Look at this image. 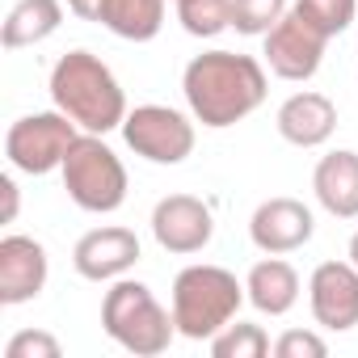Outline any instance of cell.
Wrapping results in <instances>:
<instances>
[{
	"instance_id": "cell-22",
	"label": "cell",
	"mask_w": 358,
	"mask_h": 358,
	"mask_svg": "<svg viewBox=\"0 0 358 358\" xmlns=\"http://www.w3.org/2000/svg\"><path fill=\"white\" fill-rule=\"evenodd\" d=\"M291 9L303 13L316 30H324L329 38L345 34L354 13H358V0H291Z\"/></svg>"
},
{
	"instance_id": "cell-18",
	"label": "cell",
	"mask_w": 358,
	"mask_h": 358,
	"mask_svg": "<svg viewBox=\"0 0 358 358\" xmlns=\"http://www.w3.org/2000/svg\"><path fill=\"white\" fill-rule=\"evenodd\" d=\"M101 26L127 43H152L164 26V0H106Z\"/></svg>"
},
{
	"instance_id": "cell-1",
	"label": "cell",
	"mask_w": 358,
	"mask_h": 358,
	"mask_svg": "<svg viewBox=\"0 0 358 358\" xmlns=\"http://www.w3.org/2000/svg\"><path fill=\"white\" fill-rule=\"evenodd\" d=\"M182 93L194 114V122L224 131L245 122L270 93L266 68L253 55L241 51H203L182 72Z\"/></svg>"
},
{
	"instance_id": "cell-11",
	"label": "cell",
	"mask_w": 358,
	"mask_h": 358,
	"mask_svg": "<svg viewBox=\"0 0 358 358\" xmlns=\"http://www.w3.org/2000/svg\"><path fill=\"white\" fill-rule=\"evenodd\" d=\"M72 266L89 282H114V278H122L139 266V236L131 228H118V224L93 228L76 241Z\"/></svg>"
},
{
	"instance_id": "cell-27",
	"label": "cell",
	"mask_w": 358,
	"mask_h": 358,
	"mask_svg": "<svg viewBox=\"0 0 358 358\" xmlns=\"http://www.w3.org/2000/svg\"><path fill=\"white\" fill-rule=\"evenodd\" d=\"M345 257H350V262H354V266H358V232H354V236H350V253H345Z\"/></svg>"
},
{
	"instance_id": "cell-13",
	"label": "cell",
	"mask_w": 358,
	"mask_h": 358,
	"mask_svg": "<svg viewBox=\"0 0 358 358\" xmlns=\"http://www.w3.org/2000/svg\"><path fill=\"white\" fill-rule=\"evenodd\" d=\"M47 274H51V262H47V249L34 236L9 232L0 241V303L5 308L38 299L43 287H47Z\"/></svg>"
},
{
	"instance_id": "cell-7",
	"label": "cell",
	"mask_w": 358,
	"mask_h": 358,
	"mask_svg": "<svg viewBox=\"0 0 358 358\" xmlns=\"http://www.w3.org/2000/svg\"><path fill=\"white\" fill-rule=\"evenodd\" d=\"M122 139L135 156L152 164H182L194 152V122L173 106H135L122 122Z\"/></svg>"
},
{
	"instance_id": "cell-2",
	"label": "cell",
	"mask_w": 358,
	"mask_h": 358,
	"mask_svg": "<svg viewBox=\"0 0 358 358\" xmlns=\"http://www.w3.org/2000/svg\"><path fill=\"white\" fill-rule=\"evenodd\" d=\"M47 89H51L55 110H64L89 135L122 131V122L131 114L118 76L93 51H68V55H59L55 68H51V85Z\"/></svg>"
},
{
	"instance_id": "cell-23",
	"label": "cell",
	"mask_w": 358,
	"mask_h": 358,
	"mask_svg": "<svg viewBox=\"0 0 358 358\" xmlns=\"http://www.w3.org/2000/svg\"><path fill=\"white\" fill-rule=\"evenodd\" d=\"M59 354H64L59 337H51L43 329H22L5 341V358H59Z\"/></svg>"
},
{
	"instance_id": "cell-9",
	"label": "cell",
	"mask_w": 358,
	"mask_h": 358,
	"mask_svg": "<svg viewBox=\"0 0 358 358\" xmlns=\"http://www.w3.org/2000/svg\"><path fill=\"white\" fill-rule=\"evenodd\" d=\"M152 236L164 253H177V257H190V253H203L215 236V215L203 199L194 194H164L156 207H152Z\"/></svg>"
},
{
	"instance_id": "cell-3",
	"label": "cell",
	"mask_w": 358,
	"mask_h": 358,
	"mask_svg": "<svg viewBox=\"0 0 358 358\" xmlns=\"http://www.w3.org/2000/svg\"><path fill=\"white\" fill-rule=\"evenodd\" d=\"M245 282L224 266H186L173 278V324L186 341H211L245 303Z\"/></svg>"
},
{
	"instance_id": "cell-12",
	"label": "cell",
	"mask_w": 358,
	"mask_h": 358,
	"mask_svg": "<svg viewBox=\"0 0 358 358\" xmlns=\"http://www.w3.org/2000/svg\"><path fill=\"white\" fill-rule=\"evenodd\" d=\"M312 232H316L312 207L299 203V199H287V194L266 199V203L253 211V220H249V241H253L262 253H278V257L303 249V245L312 241Z\"/></svg>"
},
{
	"instance_id": "cell-10",
	"label": "cell",
	"mask_w": 358,
	"mask_h": 358,
	"mask_svg": "<svg viewBox=\"0 0 358 358\" xmlns=\"http://www.w3.org/2000/svg\"><path fill=\"white\" fill-rule=\"evenodd\" d=\"M308 303L312 320L329 333H350L358 324V266L345 262H320L308 278Z\"/></svg>"
},
{
	"instance_id": "cell-19",
	"label": "cell",
	"mask_w": 358,
	"mask_h": 358,
	"mask_svg": "<svg viewBox=\"0 0 358 358\" xmlns=\"http://www.w3.org/2000/svg\"><path fill=\"white\" fill-rule=\"evenodd\" d=\"M177 22L190 38H215L232 30V0H177Z\"/></svg>"
},
{
	"instance_id": "cell-5",
	"label": "cell",
	"mask_w": 358,
	"mask_h": 358,
	"mask_svg": "<svg viewBox=\"0 0 358 358\" xmlns=\"http://www.w3.org/2000/svg\"><path fill=\"white\" fill-rule=\"evenodd\" d=\"M59 177L68 199L89 215H114L131 190L127 164L118 160V152L106 143V135H89V131H80L76 143L68 148Z\"/></svg>"
},
{
	"instance_id": "cell-20",
	"label": "cell",
	"mask_w": 358,
	"mask_h": 358,
	"mask_svg": "<svg viewBox=\"0 0 358 358\" xmlns=\"http://www.w3.org/2000/svg\"><path fill=\"white\" fill-rule=\"evenodd\" d=\"M274 345L266 337L262 324H245V320H232L228 329H220L211 337V354L215 358H266Z\"/></svg>"
},
{
	"instance_id": "cell-14",
	"label": "cell",
	"mask_w": 358,
	"mask_h": 358,
	"mask_svg": "<svg viewBox=\"0 0 358 358\" xmlns=\"http://www.w3.org/2000/svg\"><path fill=\"white\" fill-rule=\"evenodd\" d=\"M274 127L278 135L291 143V148H320L333 139L337 131V106L316 93V89H303V93H291L278 114H274Z\"/></svg>"
},
{
	"instance_id": "cell-17",
	"label": "cell",
	"mask_w": 358,
	"mask_h": 358,
	"mask_svg": "<svg viewBox=\"0 0 358 358\" xmlns=\"http://www.w3.org/2000/svg\"><path fill=\"white\" fill-rule=\"evenodd\" d=\"M59 26H64V0H17L5 17V26H0V47L5 51L38 47Z\"/></svg>"
},
{
	"instance_id": "cell-16",
	"label": "cell",
	"mask_w": 358,
	"mask_h": 358,
	"mask_svg": "<svg viewBox=\"0 0 358 358\" xmlns=\"http://www.w3.org/2000/svg\"><path fill=\"white\" fill-rule=\"evenodd\" d=\"M299 291H303L299 270L291 262H282L278 253H266L245 278V295L262 316H287L299 303Z\"/></svg>"
},
{
	"instance_id": "cell-6",
	"label": "cell",
	"mask_w": 358,
	"mask_h": 358,
	"mask_svg": "<svg viewBox=\"0 0 358 358\" xmlns=\"http://www.w3.org/2000/svg\"><path fill=\"white\" fill-rule=\"evenodd\" d=\"M80 127L64 114V110H47V114H26L9 127L5 135V156L17 173L30 177H47L55 169H64L68 148L76 143Z\"/></svg>"
},
{
	"instance_id": "cell-8",
	"label": "cell",
	"mask_w": 358,
	"mask_h": 358,
	"mask_svg": "<svg viewBox=\"0 0 358 358\" xmlns=\"http://www.w3.org/2000/svg\"><path fill=\"white\" fill-rule=\"evenodd\" d=\"M266 43V64L278 80H312L320 72V59H324V47H329V34L316 30L303 13L287 9V17L262 38Z\"/></svg>"
},
{
	"instance_id": "cell-15",
	"label": "cell",
	"mask_w": 358,
	"mask_h": 358,
	"mask_svg": "<svg viewBox=\"0 0 358 358\" xmlns=\"http://www.w3.org/2000/svg\"><path fill=\"white\" fill-rule=\"evenodd\" d=\"M312 194L333 220H358V152L337 148L316 160Z\"/></svg>"
},
{
	"instance_id": "cell-24",
	"label": "cell",
	"mask_w": 358,
	"mask_h": 358,
	"mask_svg": "<svg viewBox=\"0 0 358 358\" xmlns=\"http://www.w3.org/2000/svg\"><path fill=\"white\" fill-rule=\"evenodd\" d=\"M274 354L278 358H324L329 354V341L312 329H287L278 341H274Z\"/></svg>"
},
{
	"instance_id": "cell-26",
	"label": "cell",
	"mask_w": 358,
	"mask_h": 358,
	"mask_svg": "<svg viewBox=\"0 0 358 358\" xmlns=\"http://www.w3.org/2000/svg\"><path fill=\"white\" fill-rule=\"evenodd\" d=\"M68 9H72L80 22H101V9H106V0H68Z\"/></svg>"
},
{
	"instance_id": "cell-21",
	"label": "cell",
	"mask_w": 358,
	"mask_h": 358,
	"mask_svg": "<svg viewBox=\"0 0 358 358\" xmlns=\"http://www.w3.org/2000/svg\"><path fill=\"white\" fill-rule=\"evenodd\" d=\"M291 9V0H232V30L245 38H266Z\"/></svg>"
},
{
	"instance_id": "cell-4",
	"label": "cell",
	"mask_w": 358,
	"mask_h": 358,
	"mask_svg": "<svg viewBox=\"0 0 358 358\" xmlns=\"http://www.w3.org/2000/svg\"><path fill=\"white\" fill-rule=\"evenodd\" d=\"M101 329L114 345H122L135 358H156L173 345L177 324H173V308H160V299L152 295L148 282L135 278H114L106 299H101Z\"/></svg>"
},
{
	"instance_id": "cell-25",
	"label": "cell",
	"mask_w": 358,
	"mask_h": 358,
	"mask_svg": "<svg viewBox=\"0 0 358 358\" xmlns=\"http://www.w3.org/2000/svg\"><path fill=\"white\" fill-rule=\"evenodd\" d=\"M0 194H5V224H17V207H22V194H17V182L5 173L0 177Z\"/></svg>"
}]
</instances>
